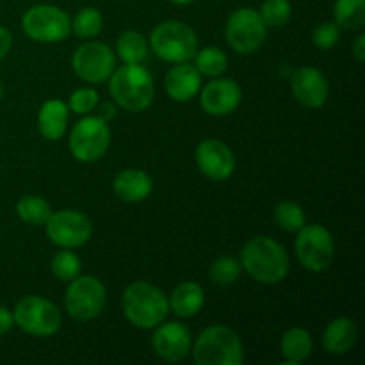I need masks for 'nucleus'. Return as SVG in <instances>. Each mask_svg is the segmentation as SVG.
Instances as JSON below:
<instances>
[{
    "label": "nucleus",
    "instance_id": "f257e3e1",
    "mask_svg": "<svg viewBox=\"0 0 365 365\" xmlns=\"http://www.w3.org/2000/svg\"><path fill=\"white\" fill-rule=\"evenodd\" d=\"M241 266L259 284L273 285L287 277L289 255L274 239L259 235L242 246Z\"/></svg>",
    "mask_w": 365,
    "mask_h": 365
},
{
    "label": "nucleus",
    "instance_id": "f03ea898",
    "mask_svg": "<svg viewBox=\"0 0 365 365\" xmlns=\"http://www.w3.org/2000/svg\"><path fill=\"white\" fill-rule=\"evenodd\" d=\"M123 314L134 327L150 330L164 323L170 303L164 292L146 282H134L123 292Z\"/></svg>",
    "mask_w": 365,
    "mask_h": 365
},
{
    "label": "nucleus",
    "instance_id": "7ed1b4c3",
    "mask_svg": "<svg viewBox=\"0 0 365 365\" xmlns=\"http://www.w3.org/2000/svg\"><path fill=\"white\" fill-rule=\"evenodd\" d=\"M109 89L114 102L128 113L145 110L153 100V78L139 64H125L110 73Z\"/></svg>",
    "mask_w": 365,
    "mask_h": 365
},
{
    "label": "nucleus",
    "instance_id": "20e7f679",
    "mask_svg": "<svg viewBox=\"0 0 365 365\" xmlns=\"http://www.w3.org/2000/svg\"><path fill=\"white\" fill-rule=\"evenodd\" d=\"M192 356L198 365H242L245 348L234 330L216 324L198 335Z\"/></svg>",
    "mask_w": 365,
    "mask_h": 365
},
{
    "label": "nucleus",
    "instance_id": "39448f33",
    "mask_svg": "<svg viewBox=\"0 0 365 365\" xmlns=\"http://www.w3.org/2000/svg\"><path fill=\"white\" fill-rule=\"evenodd\" d=\"M152 50L168 63H185L198 52V38L189 25L170 20L157 25L150 36Z\"/></svg>",
    "mask_w": 365,
    "mask_h": 365
},
{
    "label": "nucleus",
    "instance_id": "423d86ee",
    "mask_svg": "<svg viewBox=\"0 0 365 365\" xmlns=\"http://www.w3.org/2000/svg\"><path fill=\"white\" fill-rule=\"evenodd\" d=\"M14 324L34 337H50L61 328V310L52 302L39 296H27L14 307Z\"/></svg>",
    "mask_w": 365,
    "mask_h": 365
},
{
    "label": "nucleus",
    "instance_id": "0eeeda50",
    "mask_svg": "<svg viewBox=\"0 0 365 365\" xmlns=\"http://www.w3.org/2000/svg\"><path fill=\"white\" fill-rule=\"evenodd\" d=\"M294 248L302 266L314 273L327 271L334 262V237L321 225H305L303 228H299Z\"/></svg>",
    "mask_w": 365,
    "mask_h": 365
},
{
    "label": "nucleus",
    "instance_id": "6e6552de",
    "mask_svg": "<svg viewBox=\"0 0 365 365\" xmlns=\"http://www.w3.org/2000/svg\"><path fill=\"white\" fill-rule=\"evenodd\" d=\"M24 32L39 43H59L71 32V20L56 6H34L21 18Z\"/></svg>",
    "mask_w": 365,
    "mask_h": 365
},
{
    "label": "nucleus",
    "instance_id": "1a4fd4ad",
    "mask_svg": "<svg viewBox=\"0 0 365 365\" xmlns=\"http://www.w3.org/2000/svg\"><path fill=\"white\" fill-rule=\"evenodd\" d=\"M106 299V287L98 278L78 274L75 280H71L64 294V307L71 319L86 323V321L95 319L102 312Z\"/></svg>",
    "mask_w": 365,
    "mask_h": 365
},
{
    "label": "nucleus",
    "instance_id": "9d476101",
    "mask_svg": "<svg viewBox=\"0 0 365 365\" xmlns=\"http://www.w3.org/2000/svg\"><path fill=\"white\" fill-rule=\"evenodd\" d=\"M110 145V130L102 118H84L70 134V150L81 163H93L106 155Z\"/></svg>",
    "mask_w": 365,
    "mask_h": 365
},
{
    "label": "nucleus",
    "instance_id": "9b49d317",
    "mask_svg": "<svg viewBox=\"0 0 365 365\" xmlns=\"http://www.w3.org/2000/svg\"><path fill=\"white\" fill-rule=\"evenodd\" d=\"M227 41L235 52H257L266 41V25L259 11L241 7L234 11L227 21Z\"/></svg>",
    "mask_w": 365,
    "mask_h": 365
},
{
    "label": "nucleus",
    "instance_id": "f8f14e48",
    "mask_svg": "<svg viewBox=\"0 0 365 365\" xmlns=\"http://www.w3.org/2000/svg\"><path fill=\"white\" fill-rule=\"evenodd\" d=\"M50 241L63 248H78L91 237V221L88 216L75 210L52 212L45 223Z\"/></svg>",
    "mask_w": 365,
    "mask_h": 365
},
{
    "label": "nucleus",
    "instance_id": "ddd939ff",
    "mask_svg": "<svg viewBox=\"0 0 365 365\" xmlns=\"http://www.w3.org/2000/svg\"><path fill=\"white\" fill-rule=\"evenodd\" d=\"M73 70L82 81L91 82V84H100L107 81L116 66V57L113 50L107 45L98 41L84 43L78 46L73 53Z\"/></svg>",
    "mask_w": 365,
    "mask_h": 365
},
{
    "label": "nucleus",
    "instance_id": "4468645a",
    "mask_svg": "<svg viewBox=\"0 0 365 365\" xmlns=\"http://www.w3.org/2000/svg\"><path fill=\"white\" fill-rule=\"evenodd\" d=\"M196 164L207 178L227 180L235 171V155L220 139H205L196 148Z\"/></svg>",
    "mask_w": 365,
    "mask_h": 365
},
{
    "label": "nucleus",
    "instance_id": "2eb2a0df",
    "mask_svg": "<svg viewBox=\"0 0 365 365\" xmlns=\"http://www.w3.org/2000/svg\"><path fill=\"white\" fill-rule=\"evenodd\" d=\"M153 351L166 362H180L191 351V334L180 323L159 324L152 337Z\"/></svg>",
    "mask_w": 365,
    "mask_h": 365
},
{
    "label": "nucleus",
    "instance_id": "dca6fc26",
    "mask_svg": "<svg viewBox=\"0 0 365 365\" xmlns=\"http://www.w3.org/2000/svg\"><path fill=\"white\" fill-rule=\"evenodd\" d=\"M291 89L294 98L310 109L324 106L328 98V81L317 68L303 66L294 71L291 78Z\"/></svg>",
    "mask_w": 365,
    "mask_h": 365
},
{
    "label": "nucleus",
    "instance_id": "f3484780",
    "mask_svg": "<svg viewBox=\"0 0 365 365\" xmlns=\"http://www.w3.org/2000/svg\"><path fill=\"white\" fill-rule=\"evenodd\" d=\"M241 88L232 78H216L209 82L202 91V107L212 116H227L234 113L241 103Z\"/></svg>",
    "mask_w": 365,
    "mask_h": 365
},
{
    "label": "nucleus",
    "instance_id": "a211bd4d",
    "mask_svg": "<svg viewBox=\"0 0 365 365\" xmlns=\"http://www.w3.org/2000/svg\"><path fill=\"white\" fill-rule=\"evenodd\" d=\"M200 86H202V73L196 70V66L187 63H178V66L171 68L164 81L168 95L177 102L191 100L200 91Z\"/></svg>",
    "mask_w": 365,
    "mask_h": 365
},
{
    "label": "nucleus",
    "instance_id": "6ab92c4d",
    "mask_svg": "<svg viewBox=\"0 0 365 365\" xmlns=\"http://www.w3.org/2000/svg\"><path fill=\"white\" fill-rule=\"evenodd\" d=\"M359 328L349 317H337L324 328L323 346L330 355H346L355 346Z\"/></svg>",
    "mask_w": 365,
    "mask_h": 365
},
{
    "label": "nucleus",
    "instance_id": "aec40b11",
    "mask_svg": "<svg viewBox=\"0 0 365 365\" xmlns=\"http://www.w3.org/2000/svg\"><path fill=\"white\" fill-rule=\"evenodd\" d=\"M152 178L141 170H125L114 178V192L123 202H141L152 192Z\"/></svg>",
    "mask_w": 365,
    "mask_h": 365
},
{
    "label": "nucleus",
    "instance_id": "412c9836",
    "mask_svg": "<svg viewBox=\"0 0 365 365\" xmlns=\"http://www.w3.org/2000/svg\"><path fill=\"white\" fill-rule=\"evenodd\" d=\"M68 125V107L63 100H48L41 106L38 114L39 132L48 141L63 138Z\"/></svg>",
    "mask_w": 365,
    "mask_h": 365
},
{
    "label": "nucleus",
    "instance_id": "4be33fe9",
    "mask_svg": "<svg viewBox=\"0 0 365 365\" xmlns=\"http://www.w3.org/2000/svg\"><path fill=\"white\" fill-rule=\"evenodd\" d=\"M170 309L180 317H192L202 310L205 303V292L195 282H182L171 292V298L168 299Z\"/></svg>",
    "mask_w": 365,
    "mask_h": 365
},
{
    "label": "nucleus",
    "instance_id": "5701e85b",
    "mask_svg": "<svg viewBox=\"0 0 365 365\" xmlns=\"http://www.w3.org/2000/svg\"><path fill=\"white\" fill-rule=\"evenodd\" d=\"M282 355L287 360L285 365H299L312 353V335L305 328H292L282 337Z\"/></svg>",
    "mask_w": 365,
    "mask_h": 365
},
{
    "label": "nucleus",
    "instance_id": "b1692460",
    "mask_svg": "<svg viewBox=\"0 0 365 365\" xmlns=\"http://www.w3.org/2000/svg\"><path fill=\"white\" fill-rule=\"evenodd\" d=\"M335 24L342 29H362L365 24V0H335Z\"/></svg>",
    "mask_w": 365,
    "mask_h": 365
},
{
    "label": "nucleus",
    "instance_id": "393cba45",
    "mask_svg": "<svg viewBox=\"0 0 365 365\" xmlns=\"http://www.w3.org/2000/svg\"><path fill=\"white\" fill-rule=\"evenodd\" d=\"M148 45L145 36L135 31H127L118 38V56L125 64H139L146 59Z\"/></svg>",
    "mask_w": 365,
    "mask_h": 365
},
{
    "label": "nucleus",
    "instance_id": "a878e982",
    "mask_svg": "<svg viewBox=\"0 0 365 365\" xmlns=\"http://www.w3.org/2000/svg\"><path fill=\"white\" fill-rule=\"evenodd\" d=\"M16 214L24 223L32 225V227H39V225L46 223V220L52 214V209H50V205L43 198H38V196H24V198L18 200Z\"/></svg>",
    "mask_w": 365,
    "mask_h": 365
},
{
    "label": "nucleus",
    "instance_id": "bb28decb",
    "mask_svg": "<svg viewBox=\"0 0 365 365\" xmlns=\"http://www.w3.org/2000/svg\"><path fill=\"white\" fill-rule=\"evenodd\" d=\"M196 70L207 77H220L227 70L228 59L217 46H207L195 56Z\"/></svg>",
    "mask_w": 365,
    "mask_h": 365
},
{
    "label": "nucleus",
    "instance_id": "cd10ccee",
    "mask_svg": "<svg viewBox=\"0 0 365 365\" xmlns=\"http://www.w3.org/2000/svg\"><path fill=\"white\" fill-rule=\"evenodd\" d=\"M103 25V16L96 7H84L77 13V16L71 21V31L78 38H93L100 34Z\"/></svg>",
    "mask_w": 365,
    "mask_h": 365
},
{
    "label": "nucleus",
    "instance_id": "c85d7f7f",
    "mask_svg": "<svg viewBox=\"0 0 365 365\" xmlns=\"http://www.w3.org/2000/svg\"><path fill=\"white\" fill-rule=\"evenodd\" d=\"M274 221L280 228L287 232H298L307 225L305 212L294 202H282L274 209Z\"/></svg>",
    "mask_w": 365,
    "mask_h": 365
},
{
    "label": "nucleus",
    "instance_id": "c756f323",
    "mask_svg": "<svg viewBox=\"0 0 365 365\" xmlns=\"http://www.w3.org/2000/svg\"><path fill=\"white\" fill-rule=\"evenodd\" d=\"M266 27H284L292 14V6L289 0H264L259 11Z\"/></svg>",
    "mask_w": 365,
    "mask_h": 365
},
{
    "label": "nucleus",
    "instance_id": "7c9ffc66",
    "mask_svg": "<svg viewBox=\"0 0 365 365\" xmlns=\"http://www.w3.org/2000/svg\"><path fill=\"white\" fill-rule=\"evenodd\" d=\"M50 266H52V273L56 274L61 282L75 280V278L81 274L82 269L81 259H78L73 252H66V250H64V252H57L56 255H53Z\"/></svg>",
    "mask_w": 365,
    "mask_h": 365
},
{
    "label": "nucleus",
    "instance_id": "2f4dec72",
    "mask_svg": "<svg viewBox=\"0 0 365 365\" xmlns=\"http://www.w3.org/2000/svg\"><path fill=\"white\" fill-rule=\"evenodd\" d=\"M210 280L217 285H230L241 274V264L232 257H220L210 266Z\"/></svg>",
    "mask_w": 365,
    "mask_h": 365
},
{
    "label": "nucleus",
    "instance_id": "473e14b6",
    "mask_svg": "<svg viewBox=\"0 0 365 365\" xmlns=\"http://www.w3.org/2000/svg\"><path fill=\"white\" fill-rule=\"evenodd\" d=\"M339 39H341V29H339V25L335 21H324L312 34L314 45L321 50L334 48L339 43Z\"/></svg>",
    "mask_w": 365,
    "mask_h": 365
},
{
    "label": "nucleus",
    "instance_id": "72a5a7b5",
    "mask_svg": "<svg viewBox=\"0 0 365 365\" xmlns=\"http://www.w3.org/2000/svg\"><path fill=\"white\" fill-rule=\"evenodd\" d=\"M98 106V93L95 89L81 88L70 96V109L75 114H88Z\"/></svg>",
    "mask_w": 365,
    "mask_h": 365
},
{
    "label": "nucleus",
    "instance_id": "f704fd0d",
    "mask_svg": "<svg viewBox=\"0 0 365 365\" xmlns=\"http://www.w3.org/2000/svg\"><path fill=\"white\" fill-rule=\"evenodd\" d=\"M11 46H13V38H11V32L7 31L4 25H0V59L9 53Z\"/></svg>",
    "mask_w": 365,
    "mask_h": 365
},
{
    "label": "nucleus",
    "instance_id": "c9c22d12",
    "mask_svg": "<svg viewBox=\"0 0 365 365\" xmlns=\"http://www.w3.org/2000/svg\"><path fill=\"white\" fill-rule=\"evenodd\" d=\"M13 324H14L13 314H11L6 307H0V335L7 334V331L13 328Z\"/></svg>",
    "mask_w": 365,
    "mask_h": 365
},
{
    "label": "nucleus",
    "instance_id": "e433bc0d",
    "mask_svg": "<svg viewBox=\"0 0 365 365\" xmlns=\"http://www.w3.org/2000/svg\"><path fill=\"white\" fill-rule=\"evenodd\" d=\"M353 53H355V57L359 61L365 59V34H360L356 38L355 45H353Z\"/></svg>",
    "mask_w": 365,
    "mask_h": 365
},
{
    "label": "nucleus",
    "instance_id": "4c0bfd02",
    "mask_svg": "<svg viewBox=\"0 0 365 365\" xmlns=\"http://www.w3.org/2000/svg\"><path fill=\"white\" fill-rule=\"evenodd\" d=\"M170 2L177 4V6H187V4L195 2V0H170Z\"/></svg>",
    "mask_w": 365,
    "mask_h": 365
},
{
    "label": "nucleus",
    "instance_id": "58836bf2",
    "mask_svg": "<svg viewBox=\"0 0 365 365\" xmlns=\"http://www.w3.org/2000/svg\"><path fill=\"white\" fill-rule=\"evenodd\" d=\"M0 98H2V84H0Z\"/></svg>",
    "mask_w": 365,
    "mask_h": 365
}]
</instances>
